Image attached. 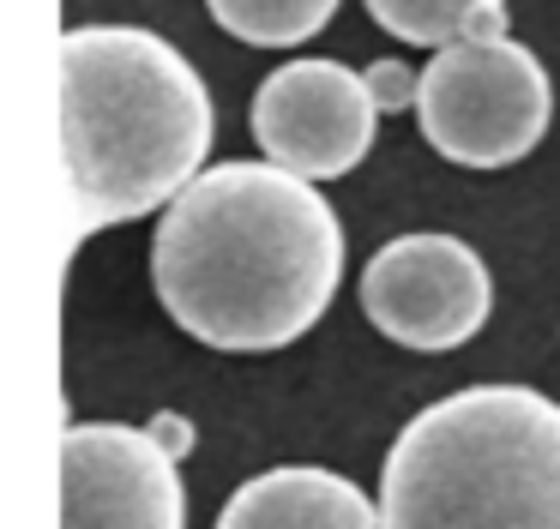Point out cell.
Returning a JSON list of instances; mask_svg holds the SVG:
<instances>
[{"mask_svg":"<svg viewBox=\"0 0 560 529\" xmlns=\"http://www.w3.org/2000/svg\"><path fill=\"white\" fill-rule=\"evenodd\" d=\"M343 277V223L283 163H223L170 199L151 283L206 349L266 355L319 325Z\"/></svg>","mask_w":560,"mask_h":529,"instance_id":"cell-1","label":"cell"},{"mask_svg":"<svg viewBox=\"0 0 560 529\" xmlns=\"http://www.w3.org/2000/svg\"><path fill=\"white\" fill-rule=\"evenodd\" d=\"M211 132L206 79L158 31L79 24L61 36V144L79 240L170 204L199 175Z\"/></svg>","mask_w":560,"mask_h":529,"instance_id":"cell-2","label":"cell"},{"mask_svg":"<svg viewBox=\"0 0 560 529\" xmlns=\"http://www.w3.org/2000/svg\"><path fill=\"white\" fill-rule=\"evenodd\" d=\"M386 529H560V403L530 385H470L392 439Z\"/></svg>","mask_w":560,"mask_h":529,"instance_id":"cell-3","label":"cell"},{"mask_svg":"<svg viewBox=\"0 0 560 529\" xmlns=\"http://www.w3.org/2000/svg\"><path fill=\"white\" fill-rule=\"evenodd\" d=\"M555 115V84L542 60L506 31H470L440 43L422 67L416 120L422 139L458 168H506L530 156Z\"/></svg>","mask_w":560,"mask_h":529,"instance_id":"cell-4","label":"cell"},{"mask_svg":"<svg viewBox=\"0 0 560 529\" xmlns=\"http://www.w3.org/2000/svg\"><path fill=\"white\" fill-rule=\"evenodd\" d=\"M362 313L392 343L440 355L470 343L494 313V277L458 235H398L368 259Z\"/></svg>","mask_w":560,"mask_h":529,"instance_id":"cell-5","label":"cell"},{"mask_svg":"<svg viewBox=\"0 0 560 529\" xmlns=\"http://www.w3.org/2000/svg\"><path fill=\"white\" fill-rule=\"evenodd\" d=\"M187 493L163 433L73 421L61 433V529H182Z\"/></svg>","mask_w":560,"mask_h":529,"instance_id":"cell-6","label":"cell"},{"mask_svg":"<svg viewBox=\"0 0 560 529\" xmlns=\"http://www.w3.org/2000/svg\"><path fill=\"white\" fill-rule=\"evenodd\" d=\"M380 103L368 72L338 60H290L254 91V139L271 163L307 180H338L374 144Z\"/></svg>","mask_w":560,"mask_h":529,"instance_id":"cell-7","label":"cell"},{"mask_svg":"<svg viewBox=\"0 0 560 529\" xmlns=\"http://www.w3.org/2000/svg\"><path fill=\"white\" fill-rule=\"evenodd\" d=\"M218 529H386L380 505L355 481L314 463L266 469L223 499Z\"/></svg>","mask_w":560,"mask_h":529,"instance_id":"cell-8","label":"cell"},{"mask_svg":"<svg viewBox=\"0 0 560 529\" xmlns=\"http://www.w3.org/2000/svg\"><path fill=\"white\" fill-rule=\"evenodd\" d=\"M374 24L398 43L440 48L470 31H506V0H368Z\"/></svg>","mask_w":560,"mask_h":529,"instance_id":"cell-9","label":"cell"},{"mask_svg":"<svg viewBox=\"0 0 560 529\" xmlns=\"http://www.w3.org/2000/svg\"><path fill=\"white\" fill-rule=\"evenodd\" d=\"M211 19L230 36L254 48H295L307 36H319L338 12V0H206Z\"/></svg>","mask_w":560,"mask_h":529,"instance_id":"cell-10","label":"cell"},{"mask_svg":"<svg viewBox=\"0 0 560 529\" xmlns=\"http://www.w3.org/2000/svg\"><path fill=\"white\" fill-rule=\"evenodd\" d=\"M368 91H374V103L386 108H416V91H422V72H410L404 60H374L368 67Z\"/></svg>","mask_w":560,"mask_h":529,"instance_id":"cell-11","label":"cell"}]
</instances>
